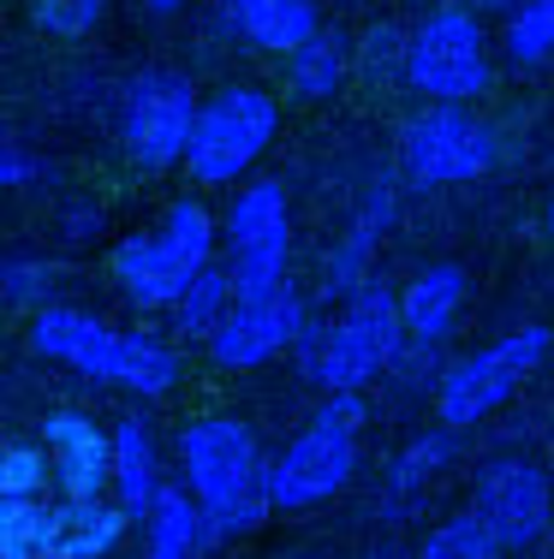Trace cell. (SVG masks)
Wrapping results in <instances>:
<instances>
[{"label":"cell","instance_id":"cell-1","mask_svg":"<svg viewBox=\"0 0 554 559\" xmlns=\"http://www.w3.org/2000/svg\"><path fill=\"white\" fill-rule=\"evenodd\" d=\"M179 471H185V488L203 506L209 548L250 536L274 512V495H269L274 464L262 459V441L250 435L245 417H227V411L191 417L179 429Z\"/></svg>","mask_w":554,"mask_h":559},{"label":"cell","instance_id":"cell-2","mask_svg":"<svg viewBox=\"0 0 554 559\" xmlns=\"http://www.w3.org/2000/svg\"><path fill=\"white\" fill-rule=\"evenodd\" d=\"M31 345L48 357V364L72 369L84 381H102V388H126L138 399H162L179 388L185 364L167 340L155 334H126V328L102 322L90 310H66V304H48L31 322Z\"/></svg>","mask_w":554,"mask_h":559},{"label":"cell","instance_id":"cell-3","mask_svg":"<svg viewBox=\"0 0 554 559\" xmlns=\"http://www.w3.org/2000/svg\"><path fill=\"white\" fill-rule=\"evenodd\" d=\"M209 269H215V215L197 197L167 203L155 233L120 238L108 257V274L120 286V298L138 304V310H174Z\"/></svg>","mask_w":554,"mask_h":559},{"label":"cell","instance_id":"cell-4","mask_svg":"<svg viewBox=\"0 0 554 559\" xmlns=\"http://www.w3.org/2000/svg\"><path fill=\"white\" fill-rule=\"evenodd\" d=\"M305 381H316L322 393H364L376 376H388L400 364L405 340V316L400 298L388 286H358L346 298V310L322 328V334H305Z\"/></svg>","mask_w":554,"mask_h":559},{"label":"cell","instance_id":"cell-5","mask_svg":"<svg viewBox=\"0 0 554 559\" xmlns=\"http://www.w3.org/2000/svg\"><path fill=\"white\" fill-rule=\"evenodd\" d=\"M358 452H364V393H328L322 411L274 459L269 476L274 512H310V506L346 495L352 476H358Z\"/></svg>","mask_w":554,"mask_h":559},{"label":"cell","instance_id":"cell-6","mask_svg":"<svg viewBox=\"0 0 554 559\" xmlns=\"http://www.w3.org/2000/svg\"><path fill=\"white\" fill-rule=\"evenodd\" d=\"M549 352H554V328L524 322L512 334H500L495 345H483V352L459 357L441 376V388H435V423L453 435L490 423L500 405H512V399L531 388V376L549 364Z\"/></svg>","mask_w":554,"mask_h":559},{"label":"cell","instance_id":"cell-7","mask_svg":"<svg viewBox=\"0 0 554 559\" xmlns=\"http://www.w3.org/2000/svg\"><path fill=\"white\" fill-rule=\"evenodd\" d=\"M274 138H281V102L257 84H227L197 114L185 173H191V185H233L269 155Z\"/></svg>","mask_w":554,"mask_h":559},{"label":"cell","instance_id":"cell-8","mask_svg":"<svg viewBox=\"0 0 554 559\" xmlns=\"http://www.w3.org/2000/svg\"><path fill=\"white\" fill-rule=\"evenodd\" d=\"M405 90L424 102H478L490 90V36L471 7H441L405 43Z\"/></svg>","mask_w":554,"mask_h":559},{"label":"cell","instance_id":"cell-9","mask_svg":"<svg viewBox=\"0 0 554 559\" xmlns=\"http://www.w3.org/2000/svg\"><path fill=\"white\" fill-rule=\"evenodd\" d=\"M197 102L191 78L185 72H138L120 102V150L131 167L143 173H167V167H185V150H191V131H197Z\"/></svg>","mask_w":554,"mask_h":559},{"label":"cell","instance_id":"cell-10","mask_svg":"<svg viewBox=\"0 0 554 559\" xmlns=\"http://www.w3.org/2000/svg\"><path fill=\"white\" fill-rule=\"evenodd\" d=\"M400 167L412 185H471L495 167V131L453 102H429L400 126Z\"/></svg>","mask_w":554,"mask_h":559},{"label":"cell","instance_id":"cell-11","mask_svg":"<svg viewBox=\"0 0 554 559\" xmlns=\"http://www.w3.org/2000/svg\"><path fill=\"white\" fill-rule=\"evenodd\" d=\"M471 512L495 530V542L507 554H524L549 536V518H554V476L549 464L531 459H495L490 471L478 476L471 488Z\"/></svg>","mask_w":554,"mask_h":559},{"label":"cell","instance_id":"cell-12","mask_svg":"<svg viewBox=\"0 0 554 559\" xmlns=\"http://www.w3.org/2000/svg\"><path fill=\"white\" fill-rule=\"evenodd\" d=\"M293 340H305V304L286 286V292H274V298L233 304V316L215 328V340H209V357H215V369H227V376H245V369L274 364Z\"/></svg>","mask_w":554,"mask_h":559},{"label":"cell","instance_id":"cell-13","mask_svg":"<svg viewBox=\"0 0 554 559\" xmlns=\"http://www.w3.org/2000/svg\"><path fill=\"white\" fill-rule=\"evenodd\" d=\"M43 447L55 459V495L60 500H102L114 488V435H102L84 411L43 417Z\"/></svg>","mask_w":554,"mask_h":559},{"label":"cell","instance_id":"cell-14","mask_svg":"<svg viewBox=\"0 0 554 559\" xmlns=\"http://www.w3.org/2000/svg\"><path fill=\"white\" fill-rule=\"evenodd\" d=\"M131 518L120 500H48L43 559H108L126 542Z\"/></svg>","mask_w":554,"mask_h":559},{"label":"cell","instance_id":"cell-15","mask_svg":"<svg viewBox=\"0 0 554 559\" xmlns=\"http://www.w3.org/2000/svg\"><path fill=\"white\" fill-rule=\"evenodd\" d=\"M459 310H465V269H459V262H429V269L412 274L400 292L405 340H412L417 352H429V345H441L453 334Z\"/></svg>","mask_w":554,"mask_h":559},{"label":"cell","instance_id":"cell-16","mask_svg":"<svg viewBox=\"0 0 554 559\" xmlns=\"http://www.w3.org/2000/svg\"><path fill=\"white\" fill-rule=\"evenodd\" d=\"M227 24L262 55H298L305 43L322 36V12L316 0H221Z\"/></svg>","mask_w":554,"mask_h":559},{"label":"cell","instance_id":"cell-17","mask_svg":"<svg viewBox=\"0 0 554 559\" xmlns=\"http://www.w3.org/2000/svg\"><path fill=\"white\" fill-rule=\"evenodd\" d=\"M388 221H393V191H388V185H376V191L358 203V215L346 221L340 245L328 250V262H322V292H328V298H352L358 286H369V257H376Z\"/></svg>","mask_w":554,"mask_h":559},{"label":"cell","instance_id":"cell-18","mask_svg":"<svg viewBox=\"0 0 554 559\" xmlns=\"http://www.w3.org/2000/svg\"><path fill=\"white\" fill-rule=\"evenodd\" d=\"M162 452L143 417H120L114 423V500L126 506V518H150L162 500Z\"/></svg>","mask_w":554,"mask_h":559},{"label":"cell","instance_id":"cell-19","mask_svg":"<svg viewBox=\"0 0 554 559\" xmlns=\"http://www.w3.org/2000/svg\"><path fill=\"white\" fill-rule=\"evenodd\" d=\"M203 542V506L191 488H162L155 512L143 518V559H197Z\"/></svg>","mask_w":554,"mask_h":559},{"label":"cell","instance_id":"cell-20","mask_svg":"<svg viewBox=\"0 0 554 559\" xmlns=\"http://www.w3.org/2000/svg\"><path fill=\"white\" fill-rule=\"evenodd\" d=\"M227 250H245L257 238H274V233H293V209H286V185L281 179H257L233 197L227 209Z\"/></svg>","mask_w":554,"mask_h":559},{"label":"cell","instance_id":"cell-21","mask_svg":"<svg viewBox=\"0 0 554 559\" xmlns=\"http://www.w3.org/2000/svg\"><path fill=\"white\" fill-rule=\"evenodd\" d=\"M286 257H293V233H274V238H257V245H245V250H227L233 298L250 304V298L286 292Z\"/></svg>","mask_w":554,"mask_h":559},{"label":"cell","instance_id":"cell-22","mask_svg":"<svg viewBox=\"0 0 554 559\" xmlns=\"http://www.w3.org/2000/svg\"><path fill=\"white\" fill-rule=\"evenodd\" d=\"M286 84L298 102H328L346 84V43L334 31H322L316 43H305L298 55H286Z\"/></svg>","mask_w":554,"mask_h":559},{"label":"cell","instance_id":"cell-23","mask_svg":"<svg viewBox=\"0 0 554 559\" xmlns=\"http://www.w3.org/2000/svg\"><path fill=\"white\" fill-rule=\"evenodd\" d=\"M233 304H239V298H233V274H227V269H209V274L174 304V334L209 345V340H215V328L233 316Z\"/></svg>","mask_w":554,"mask_h":559},{"label":"cell","instance_id":"cell-24","mask_svg":"<svg viewBox=\"0 0 554 559\" xmlns=\"http://www.w3.org/2000/svg\"><path fill=\"white\" fill-rule=\"evenodd\" d=\"M500 554L507 548L495 542V530L478 512H459L447 524H435L424 536V548H417V559H500Z\"/></svg>","mask_w":554,"mask_h":559},{"label":"cell","instance_id":"cell-25","mask_svg":"<svg viewBox=\"0 0 554 559\" xmlns=\"http://www.w3.org/2000/svg\"><path fill=\"white\" fill-rule=\"evenodd\" d=\"M512 66H543L554 60V0H524L519 12H507V36H500Z\"/></svg>","mask_w":554,"mask_h":559},{"label":"cell","instance_id":"cell-26","mask_svg":"<svg viewBox=\"0 0 554 559\" xmlns=\"http://www.w3.org/2000/svg\"><path fill=\"white\" fill-rule=\"evenodd\" d=\"M48 488H55V459H48V447H7L0 452V500H48Z\"/></svg>","mask_w":554,"mask_h":559},{"label":"cell","instance_id":"cell-27","mask_svg":"<svg viewBox=\"0 0 554 559\" xmlns=\"http://www.w3.org/2000/svg\"><path fill=\"white\" fill-rule=\"evenodd\" d=\"M102 12H108V0H31V24L43 36H55V43L90 36L102 24Z\"/></svg>","mask_w":554,"mask_h":559},{"label":"cell","instance_id":"cell-28","mask_svg":"<svg viewBox=\"0 0 554 559\" xmlns=\"http://www.w3.org/2000/svg\"><path fill=\"white\" fill-rule=\"evenodd\" d=\"M447 435H453V429L417 435V441L405 447L400 459H393V495H400V500H405V495H417V488H424L429 476L447 464V452H453V441H447Z\"/></svg>","mask_w":554,"mask_h":559},{"label":"cell","instance_id":"cell-29","mask_svg":"<svg viewBox=\"0 0 554 559\" xmlns=\"http://www.w3.org/2000/svg\"><path fill=\"white\" fill-rule=\"evenodd\" d=\"M7 304L12 310H48V286H55V269L48 262H36V257H19V262H7Z\"/></svg>","mask_w":554,"mask_h":559},{"label":"cell","instance_id":"cell-30","mask_svg":"<svg viewBox=\"0 0 554 559\" xmlns=\"http://www.w3.org/2000/svg\"><path fill=\"white\" fill-rule=\"evenodd\" d=\"M405 43H412V36H400L393 24H369V36H364V72L369 78H381V72H400L405 78Z\"/></svg>","mask_w":554,"mask_h":559},{"label":"cell","instance_id":"cell-31","mask_svg":"<svg viewBox=\"0 0 554 559\" xmlns=\"http://www.w3.org/2000/svg\"><path fill=\"white\" fill-rule=\"evenodd\" d=\"M31 155L19 150V143H7V150H0V185H7V191H24V185H31Z\"/></svg>","mask_w":554,"mask_h":559},{"label":"cell","instance_id":"cell-32","mask_svg":"<svg viewBox=\"0 0 554 559\" xmlns=\"http://www.w3.org/2000/svg\"><path fill=\"white\" fill-rule=\"evenodd\" d=\"M66 238H90V233H102V209L96 203H78V209H66Z\"/></svg>","mask_w":554,"mask_h":559},{"label":"cell","instance_id":"cell-33","mask_svg":"<svg viewBox=\"0 0 554 559\" xmlns=\"http://www.w3.org/2000/svg\"><path fill=\"white\" fill-rule=\"evenodd\" d=\"M465 7H471V12H519L524 0H465Z\"/></svg>","mask_w":554,"mask_h":559},{"label":"cell","instance_id":"cell-34","mask_svg":"<svg viewBox=\"0 0 554 559\" xmlns=\"http://www.w3.org/2000/svg\"><path fill=\"white\" fill-rule=\"evenodd\" d=\"M143 7L155 12V19H167V12H179V7H191V0H143Z\"/></svg>","mask_w":554,"mask_h":559},{"label":"cell","instance_id":"cell-35","mask_svg":"<svg viewBox=\"0 0 554 559\" xmlns=\"http://www.w3.org/2000/svg\"><path fill=\"white\" fill-rule=\"evenodd\" d=\"M543 221H549V233H554V197H549V215H543Z\"/></svg>","mask_w":554,"mask_h":559},{"label":"cell","instance_id":"cell-36","mask_svg":"<svg viewBox=\"0 0 554 559\" xmlns=\"http://www.w3.org/2000/svg\"><path fill=\"white\" fill-rule=\"evenodd\" d=\"M549 476H554V447H549Z\"/></svg>","mask_w":554,"mask_h":559},{"label":"cell","instance_id":"cell-37","mask_svg":"<svg viewBox=\"0 0 554 559\" xmlns=\"http://www.w3.org/2000/svg\"><path fill=\"white\" fill-rule=\"evenodd\" d=\"M305 559H316V554H305Z\"/></svg>","mask_w":554,"mask_h":559}]
</instances>
